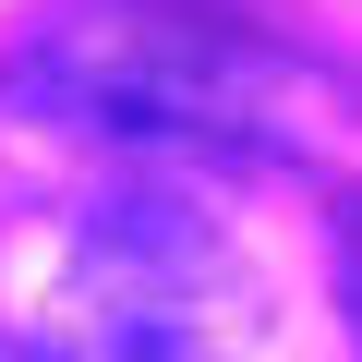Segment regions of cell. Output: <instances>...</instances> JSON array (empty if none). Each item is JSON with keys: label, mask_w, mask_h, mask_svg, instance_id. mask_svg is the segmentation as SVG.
Segmentation results:
<instances>
[{"label": "cell", "mask_w": 362, "mask_h": 362, "mask_svg": "<svg viewBox=\"0 0 362 362\" xmlns=\"http://www.w3.org/2000/svg\"><path fill=\"white\" fill-rule=\"evenodd\" d=\"M326 278H338V314L362 338V194H338V218H326Z\"/></svg>", "instance_id": "obj_3"}, {"label": "cell", "mask_w": 362, "mask_h": 362, "mask_svg": "<svg viewBox=\"0 0 362 362\" xmlns=\"http://www.w3.org/2000/svg\"><path fill=\"white\" fill-rule=\"evenodd\" d=\"M0 109L133 157H302L362 85L206 0H73L0 49Z\"/></svg>", "instance_id": "obj_1"}, {"label": "cell", "mask_w": 362, "mask_h": 362, "mask_svg": "<svg viewBox=\"0 0 362 362\" xmlns=\"http://www.w3.org/2000/svg\"><path fill=\"white\" fill-rule=\"evenodd\" d=\"M13 362H242V266L169 181L73 206V278Z\"/></svg>", "instance_id": "obj_2"}]
</instances>
